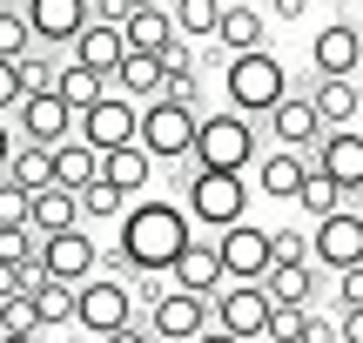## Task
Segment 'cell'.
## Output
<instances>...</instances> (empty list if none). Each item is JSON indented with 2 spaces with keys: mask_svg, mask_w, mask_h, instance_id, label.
I'll use <instances>...</instances> for the list:
<instances>
[{
  "mask_svg": "<svg viewBox=\"0 0 363 343\" xmlns=\"http://www.w3.org/2000/svg\"><path fill=\"white\" fill-rule=\"evenodd\" d=\"M94 269H101V249H94L88 223H81V229H61V236H40V276H54V283H88Z\"/></svg>",
  "mask_w": 363,
  "mask_h": 343,
  "instance_id": "12",
  "label": "cell"
},
{
  "mask_svg": "<svg viewBox=\"0 0 363 343\" xmlns=\"http://www.w3.org/2000/svg\"><path fill=\"white\" fill-rule=\"evenodd\" d=\"M21 13H27V34L40 47H67L88 27V0H21Z\"/></svg>",
  "mask_w": 363,
  "mask_h": 343,
  "instance_id": "17",
  "label": "cell"
},
{
  "mask_svg": "<svg viewBox=\"0 0 363 343\" xmlns=\"http://www.w3.org/2000/svg\"><path fill=\"white\" fill-rule=\"evenodd\" d=\"M175 40V13L169 7H128L121 13V47L128 54H162Z\"/></svg>",
  "mask_w": 363,
  "mask_h": 343,
  "instance_id": "21",
  "label": "cell"
},
{
  "mask_svg": "<svg viewBox=\"0 0 363 343\" xmlns=\"http://www.w3.org/2000/svg\"><path fill=\"white\" fill-rule=\"evenodd\" d=\"M262 121H269L276 148H296V155H310V148L323 142V115H316V108H310V94H296V88H289V94H283V101H276Z\"/></svg>",
  "mask_w": 363,
  "mask_h": 343,
  "instance_id": "15",
  "label": "cell"
},
{
  "mask_svg": "<svg viewBox=\"0 0 363 343\" xmlns=\"http://www.w3.org/2000/svg\"><path fill=\"white\" fill-rule=\"evenodd\" d=\"M262 290H269L276 310H310L316 303V263H269Z\"/></svg>",
  "mask_w": 363,
  "mask_h": 343,
  "instance_id": "26",
  "label": "cell"
},
{
  "mask_svg": "<svg viewBox=\"0 0 363 343\" xmlns=\"http://www.w3.org/2000/svg\"><path fill=\"white\" fill-rule=\"evenodd\" d=\"M296 343H337V317H316V310H303V337Z\"/></svg>",
  "mask_w": 363,
  "mask_h": 343,
  "instance_id": "43",
  "label": "cell"
},
{
  "mask_svg": "<svg viewBox=\"0 0 363 343\" xmlns=\"http://www.w3.org/2000/svg\"><path fill=\"white\" fill-rule=\"evenodd\" d=\"M148 343H175V337H148Z\"/></svg>",
  "mask_w": 363,
  "mask_h": 343,
  "instance_id": "55",
  "label": "cell"
},
{
  "mask_svg": "<svg viewBox=\"0 0 363 343\" xmlns=\"http://www.w3.org/2000/svg\"><path fill=\"white\" fill-rule=\"evenodd\" d=\"M216 256H222V276H229V283H262L269 263H276V256H269V229L249 223V215L229 223V229H216Z\"/></svg>",
  "mask_w": 363,
  "mask_h": 343,
  "instance_id": "8",
  "label": "cell"
},
{
  "mask_svg": "<svg viewBox=\"0 0 363 343\" xmlns=\"http://www.w3.org/2000/svg\"><path fill=\"white\" fill-rule=\"evenodd\" d=\"M74 323L88 337H108V330H121V323H135L128 276H88V283H74Z\"/></svg>",
  "mask_w": 363,
  "mask_h": 343,
  "instance_id": "7",
  "label": "cell"
},
{
  "mask_svg": "<svg viewBox=\"0 0 363 343\" xmlns=\"http://www.w3.org/2000/svg\"><path fill=\"white\" fill-rule=\"evenodd\" d=\"M208 317H216V330H229L235 343H256V337H269L276 303H269L262 283H222V290L208 296Z\"/></svg>",
  "mask_w": 363,
  "mask_h": 343,
  "instance_id": "6",
  "label": "cell"
},
{
  "mask_svg": "<svg viewBox=\"0 0 363 343\" xmlns=\"http://www.w3.org/2000/svg\"><path fill=\"white\" fill-rule=\"evenodd\" d=\"M222 88H229V108L235 115H269L276 101L289 94V67H283V54H269V47H249V54H229V67H222Z\"/></svg>",
  "mask_w": 363,
  "mask_h": 343,
  "instance_id": "3",
  "label": "cell"
},
{
  "mask_svg": "<svg viewBox=\"0 0 363 343\" xmlns=\"http://www.w3.org/2000/svg\"><path fill=\"white\" fill-rule=\"evenodd\" d=\"M121 7H169V0H121Z\"/></svg>",
  "mask_w": 363,
  "mask_h": 343,
  "instance_id": "52",
  "label": "cell"
},
{
  "mask_svg": "<svg viewBox=\"0 0 363 343\" xmlns=\"http://www.w3.org/2000/svg\"><path fill=\"white\" fill-rule=\"evenodd\" d=\"M101 343H148V330H142V323H121V330H108Z\"/></svg>",
  "mask_w": 363,
  "mask_h": 343,
  "instance_id": "47",
  "label": "cell"
},
{
  "mask_svg": "<svg viewBox=\"0 0 363 343\" xmlns=\"http://www.w3.org/2000/svg\"><path fill=\"white\" fill-rule=\"evenodd\" d=\"M357 88H363V61H357Z\"/></svg>",
  "mask_w": 363,
  "mask_h": 343,
  "instance_id": "57",
  "label": "cell"
},
{
  "mask_svg": "<svg viewBox=\"0 0 363 343\" xmlns=\"http://www.w3.org/2000/svg\"><path fill=\"white\" fill-rule=\"evenodd\" d=\"M162 81H169V74H162V54H121L115 74H108V88L128 94V101L142 108V101H155V94H162Z\"/></svg>",
  "mask_w": 363,
  "mask_h": 343,
  "instance_id": "24",
  "label": "cell"
},
{
  "mask_svg": "<svg viewBox=\"0 0 363 343\" xmlns=\"http://www.w3.org/2000/svg\"><path fill=\"white\" fill-rule=\"evenodd\" d=\"M208 296H189V290H162V303L148 310V337H175V343H195L208 330Z\"/></svg>",
  "mask_w": 363,
  "mask_h": 343,
  "instance_id": "14",
  "label": "cell"
},
{
  "mask_svg": "<svg viewBox=\"0 0 363 343\" xmlns=\"http://www.w3.org/2000/svg\"><path fill=\"white\" fill-rule=\"evenodd\" d=\"M310 108L323 115V128H357V115H363V88H357V74H316Z\"/></svg>",
  "mask_w": 363,
  "mask_h": 343,
  "instance_id": "20",
  "label": "cell"
},
{
  "mask_svg": "<svg viewBox=\"0 0 363 343\" xmlns=\"http://www.w3.org/2000/svg\"><path fill=\"white\" fill-rule=\"evenodd\" d=\"M195 121H202V108L155 94V101H142V128H135V142H142L155 162H189V148H195Z\"/></svg>",
  "mask_w": 363,
  "mask_h": 343,
  "instance_id": "5",
  "label": "cell"
},
{
  "mask_svg": "<svg viewBox=\"0 0 363 343\" xmlns=\"http://www.w3.org/2000/svg\"><path fill=\"white\" fill-rule=\"evenodd\" d=\"M7 182H21L27 196H34V189H48V182H54V148L13 142V155H7Z\"/></svg>",
  "mask_w": 363,
  "mask_h": 343,
  "instance_id": "31",
  "label": "cell"
},
{
  "mask_svg": "<svg viewBox=\"0 0 363 343\" xmlns=\"http://www.w3.org/2000/svg\"><path fill=\"white\" fill-rule=\"evenodd\" d=\"M74 135V108L61 94H21L13 108V142H34V148H61Z\"/></svg>",
  "mask_w": 363,
  "mask_h": 343,
  "instance_id": "10",
  "label": "cell"
},
{
  "mask_svg": "<svg viewBox=\"0 0 363 343\" xmlns=\"http://www.w3.org/2000/svg\"><path fill=\"white\" fill-rule=\"evenodd\" d=\"M7 330H40L34 323V296H7Z\"/></svg>",
  "mask_w": 363,
  "mask_h": 343,
  "instance_id": "45",
  "label": "cell"
},
{
  "mask_svg": "<svg viewBox=\"0 0 363 343\" xmlns=\"http://www.w3.org/2000/svg\"><path fill=\"white\" fill-rule=\"evenodd\" d=\"M0 7H21V0H0Z\"/></svg>",
  "mask_w": 363,
  "mask_h": 343,
  "instance_id": "58",
  "label": "cell"
},
{
  "mask_svg": "<svg viewBox=\"0 0 363 343\" xmlns=\"http://www.w3.org/2000/svg\"><path fill=\"white\" fill-rule=\"evenodd\" d=\"M27 202H34V196H27L21 182L0 175V229H21V223H27Z\"/></svg>",
  "mask_w": 363,
  "mask_h": 343,
  "instance_id": "39",
  "label": "cell"
},
{
  "mask_svg": "<svg viewBox=\"0 0 363 343\" xmlns=\"http://www.w3.org/2000/svg\"><path fill=\"white\" fill-rule=\"evenodd\" d=\"M0 343H40V330H0Z\"/></svg>",
  "mask_w": 363,
  "mask_h": 343,
  "instance_id": "50",
  "label": "cell"
},
{
  "mask_svg": "<svg viewBox=\"0 0 363 343\" xmlns=\"http://www.w3.org/2000/svg\"><path fill=\"white\" fill-rule=\"evenodd\" d=\"M88 182H101V155H94L81 135H67V142L54 148V189H74V196H81Z\"/></svg>",
  "mask_w": 363,
  "mask_h": 343,
  "instance_id": "28",
  "label": "cell"
},
{
  "mask_svg": "<svg viewBox=\"0 0 363 343\" xmlns=\"http://www.w3.org/2000/svg\"><path fill=\"white\" fill-rule=\"evenodd\" d=\"M101 182H115L121 196H142V189L155 182V155H148L142 142H128V148H108V155H101Z\"/></svg>",
  "mask_w": 363,
  "mask_h": 343,
  "instance_id": "27",
  "label": "cell"
},
{
  "mask_svg": "<svg viewBox=\"0 0 363 343\" xmlns=\"http://www.w3.org/2000/svg\"><path fill=\"white\" fill-rule=\"evenodd\" d=\"M357 27H363V0H357Z\"/></svg>",
  "mask_w": 363,
  "mask_h": 343,
  "instance_id": "56",
  "label": "cell"
},
{
  "mask_svg": "<svg viewBox=\"0 0 363 343\" xmlns=\"http://www.w3.org/2000/svg\"><path fill=\"white\" fill-rule=\"evenodd\" d=\"M7 155H13V121L0 115V175H7Z\"/></svg>",
  "mask_w": 363,
  "mask_h": 343,
  "instance_id": "49",
  "label": "cell"
},
{
  "mask_svg": "<svg viewBox=\"0 0 363 343\" xmlns=\"http://www.w3.org/2000/svg\"><path fill=\"white\" fill-rule=\"evenodd\" d=\"M121 27H108V21H88L74 40H67V61H81V67H94V74H115V61H121Z\"/></svg>",
  "mask_w": 363,
  "mask_h": 343,
  "instance_id": "22",
  "label": "cell"
},
{
  "mask_svg": "<svg viewBox=\"0 0 363 343\" xmlns=\"http://www.w3.org/2000/svg\"><path fill=\"white\" fill-rule=\"evenodd\" d=\"M0 263H27V269H40V229H0Z\"/></svg>",
  "mask_w": 363,
  "mask_h": 343,
  "instance_id": "36",
  "label": "cell"
},
{
  "mask_svg": "<svg viewBox=\"0 0 363 343\" xmlns=\"http://www.w3.org/2000/svg\"><path fill=\"white\" fill-rule=\"evenodd\" d=\"M337 303L343 310H363V263L357 269H337Z\"/></svg>",
  "mask_w": 363,
  "mask_h": 343,
  "instance_id": "42",
  "label": "cell"
},
{
  "mask_svg": "<svg viewBox=\"0 0 363 343\" xmlns=\"http://www.w3.org/2000/svg\"><path fill=\"white\" fill-rule=\"evenodd\" d=\"M269 337L276 343H296L303 337V310H276V317H269Z\"/></svg>",
  "mask_w": 363,
  "mask_h": 343,
  "instance_id": "44",
  "label": "cell"
},
{
  "mask_svg": "<svg viewBox=\"0 0 363 343\" xmlns=\"http://www.w3.org/2000/svg\"><path fill=\"white\" fill-rule=\"evenodd\" d=\"M256 343H276V337H256Z\"/></svg>",
  "mask_w": 363,
  "mask_h": 343,
  "instance_id": "59",
  "label": "cell"
},
{
  "mask_svg": "<svg viewBox=\"0 0 363 343\" xmlns=\"http://www.w3.org/2000/svg\"><path fill=\"white\" fill-rule=\"evenodd\" d=\"M216 47L222 54H249V47H269V13L249 7V0H222V21H216Z\"/></svg>",
  "mask_w": 363,
  "mask_h": 343,
  "instance_id": "18",
  "label": "cell"
},
{
  "mask_svg": "<svg viewBox=\"0 0 363 343\" xmlns=\"http://www.w3.org/2000/svg\"><path fill=\"white\" fill-rule=\"evenodd\" d=\"M310 162L343 196H363V128H323V142L310 148Z\"/></svg>",
  "mask_w": 363,
  "mask_h": 343,
  "instance_id": "13",
  "label": "cell"
},
{
  "mask_svg": "<svg viewBox=\"0 0 363 343\" xmlns=\"http://www.w3.org/2000/svg\"><path fill=\"white\" fill-rule=\"evenodd\" d=\"M310 263H323V269H357L363 263V215L357 209H330L310 229Z\"/></svg>",
  "mask_w": 363,
  "mask_h": 343,
  "instance_id": "11",
  "label": "cell"
},
{
  "mask_svg": "<svg viewBox=\"0 0 363 343\" xmlns=\"http://www.w3.org/2000/svg\"><path fill=\"white\" fill-rule=\"evenodd\" d=\"M182 209H189L195 229H229L249 215V182L242 175H222V169H195L182 175Z\"/></svg>",
  "mask_w": 363,
  "mask_h": 343,
  "instance_id": "4",
  "label": "cell"
},
{
  "mask_svg": "<svg viewBox=\"0 0 363 343\" xmlns=\"http://www.w3.org/2000/svg\"><path fill=\"white\" fill-rule=\"evenodd\" d=\"M195 169H222V175H249L262 162V135L249 115H235V108H216V115L195 121V148H189Z\"/></svg>",
  "mask_w": 363,
  "mask_h": 343,
  "instance_id": "2",
  "label": "cell"
},
{
  "mask_svg": "<svg viewBox=\"0 0 363 343\" xmlns=\"http://www.w3.org/2000/svg\"><path fill=\"white\" fill-rule=\"evenodd\" d=\"M34 276H40V269H27V263H0V296H27Z\"/></svg>",
  "mask_w": 363,
  "mask_h": 343,
  "instance_id": "41",
  "label": "cell"
},
{
  "mask_svg": "<svg viewBox=\"0 0 363 343\" xmlns=\"http://www.w3.org/2000/svg\"><path fill=\"white\" fill-rule=\"evenodd\" d=\"M222 256H216V242H189V249L169 263V290H189V296H216L222 290Z\"/></svg>",
  "mask_w": 363,
  "mask_h": 343,
  "instance_id": "19",
  "label": "cell"
},
{
  "mask_svg": "<svg viewBox=\"0 0 363 343\" xmlns=\"http://www.w3.org/2000/svg\"><path fill=\"white\" fill-rule=\"evenodd\" d=\"M27 229H40V236H61V229H81V196L74 189H34V202H27Z\"/></svg>",
  "mask_w": 363,
  "mask_h": 343,
  "instance_id": "23",
  "label": "cell"
},
{
  "mask_svg": "<svg viewBox=\"0 0 363 343\" xmlns=\"http://www.w3.org/2000/svg\"><path fill=\"white\" fill-rule=\"evenodd\" d=\"M269 256H276V263H310V236H303L296 223H289V229H269Z\"/></svg>",
  "mask_w": 363,
  "mask_h": 343,
  "instance_id": "38",
  "label": "cell"
},
{
  "mask_svg": "<svg viewBox=\"0 0 363 343\" xmlns=\"http://www.w3.org/2000/svg\"><path fill=\"white\" fill-rule=\"evenodd\" d=\"M195 343H235V337H229V330H216V323H208V330L195 337Z\"/></svg>",
  "mask_w": 363,
  "mask_h": 343,
  "instance_id": "51",
  "label": "cell"
},
{
  "mask_svg": "<svg viewBox=\"0 0 363 343\" xmlns=\"http://www.w3.org/2000/svg\"><path fill=\"white\" fill-rule=\"evenodd\" d=\"M21 61H0V115H13V108H21Z\"/></svg>",
  "mask_w": 363,
  "mask_h": 343,
  "instance_id": "40",
  "label": "cell"
},
{
  "mask_svg": "<svg viewBox=\"0 0 363 343\" xmlns=\"http://www.w3.org/2000/svg\"><path fill=\"white\" fill-rule=\"evenodd\" d=\"M303 7H310V0H276L269 13H276V21H303Z\"/></svg>",
  "mask_w": 363,
  "mask_h": 343,
  "instance_id": "48",
  "label": "cell"
},
{
  "mask_svg": "<svg viewBox=\"0 0 363 343\" xmlns=\"http://www.w3.org/2000/svg\"><path fill=\"white\" fill-rule=\"evenodd\" d=\"M249 7H276V0H249Z\"/></svg>",
  "mask_w": 363,
  "mask_h": 343,
  "instance_id": "54",
  "label": "cell"
},
{
  "mask_svg": "<svg viewBox=\"0 0 363 343\" xmlns=\"http://www.w3.org/2000/svg\"><path fill=\"white\" fill-rule=\"evenodd\" d=\"M0 330H7V296H0Z\"/></svg>",
  "mask_w": 363,
  "mask_h": 343,
  "instance_id": "53",
  "label": "cell"
},
{
  "mask_svg": "<svg viewBox=\"0 0 363 343\" xmlns=\"http://www.w3.org/2000/svg\"><path fill=\"white\" fill-rule=\"evenodd\" d=\"M54 94H61L74 115H88V108L108 94V74H94V67H81V61H61V74H54Z\"/></svg>",
  "mask_w": 363,
  "mask_h": 343,
  "instance_id": "29",
  "label": "cell"
},
{
  "mask_svg": "<svg viewBox=\"0 0 363 343\" xmlns=\"http://www.w3.org/2000/svg\"><path fill=\"white\" fill-rule=\"evenodd\" d=\"M21 54H34L27 13H21V7H0V61H21Z\"/></svg>",
  "mask_w": 363,
  "mask_h": 343,
  "instance_id": "35",
  "label": "cell"
},
{
  "mask_svg": "<svg viewBox=\"0 0 363 343\" xmlns=\"http://www.w3.org/2000/svg\"><path fill=\"white\" fill-rule=\"evenodd\" d=\"M121 209H128V196H121L115 182H88L81 189V223H108V215L121 223Z\"/></svg>",
  "mask_w": 363,
  "mask_h": 343,
  "instance_id": "34",
  "label": "cell"
},
{
  "mask_svg": "<svg viewBox=\"0 0 363 343\" xmlns=\"http://www.w3.org/2000/svg\"><path fill=\"white\" fill-rule=\"evenodd\" d=\"M363 61V27L357 21H323L310 34V67L316 74H357Z\"/></svg>",
  "mask_w": 363,
  "mask_h": 343,
  "instance_id": "16",
  "label": "cell"
},
{
  "mask_svg": "<svg viewBox=\"0 0 363 343\" xmlns=\"http://www.w3.org/2000/svg\"><path fill=\"white\" fill-rule=\"evenodd\" d=\"M34 323L40 330H61V323H74V283H54V276H34Z\"/></svg>",
  "mask_w": 363,
  "mask_h": 343,
  "instance_id": "30",
  "label": "cell"
},
{
  "mask_svg": "<svg viewBox=\"0 0 363 343\" xmlns=\"http://www.w3.org/2000/svg\"><path fill=\"white\" fill-rule=\"evenodd\" d=\"M54 74H61L54 54H21V88L27 94H54Z\"/></svg>",
  "mask_w": 363,
  "mask_h": 343,
  "instance_id": "37",
  "label": "cell"
},
{
  "mask_svg": "<svg viewBox=\"0 0 363 343\" xmlns=\"http://www.w3.org/2000/svg\"><path fill=\"white\" fill-rule=\"evenodd\" d=\"M175 34L182 40H216V21H222V0H175Z\"/></svg>",
  "mask_w": 363,
  "mask_h": 343,
  "instance_id": "33",
  "label": "cell"
},
{
  "mask_svg": "<svg viewBox=\"0 0 363 343\" xmlns=\"http://www.w3.org/2000/svg\"><path fill=\"white\" fill-rule=\"evenodd\" d=\"M296 209L310 215V223H323L330 209H343V189L330 182V175L316 169V162H310V175H303V189H296Z\"/></svg>",
  "mask_w": 363,
  "mask_h": 343,
  "instance_id": "32",
  "label": "cell"
},
{
  "mask_svg": "<svg viewBox=\"0 0 363 343\" xmlns=\"http://www.w3.org/2000/svg\"><path fill=\"white\" fill-rule=\"evenodd\" d=\"M303 175H310V155H296V148H276V155L256 162V189H262L269 202H296Z\"/></svg>",
  "mask_w": 363,
  "mask_h": 343,
  "instance_id": "25",
  "label": "cell"
},
{
  "mask_svg": "<svg viewBox=\"0 0 363 343\" xmlns=\"http://www.w3.org/2000/svg\"><path fill=\"white\" fill-rule=\"evenodd\" d=\"M135 128H142V108H135L128 94H115V88H108L101 101L88 108V115H74V135L94 148V155H108V148H128Z\"/></svg>",
  "mask_w": 363,
  "mask_h": 343,
  "instance_id": "9",
  "label": "cell"
},
{
  "mask_svg": "<svg viewBox=\"0 0 363 343\" xmlns=\"http://www.w3.org/2000/svg\"><path fill=\"white\" fill-rule=\"evenodd\" d=\"M195 242L189 209L169 196H142L121 209V242H115V276H169V263Z\"/></svg>",
  "mask_w": 363,
  "mask_h": 343,
  "instance_id": "1",
  "label": "cell"
},
{
  "mask_svg": "<svg viewBox=\"0 0 363 343\" xmlns=\"http://www.w3.org/2000/svg\"><path fill=\"white\" fill-rule=\"evenodd\" d=\"M337 343H363V310H337Z\"/></svg>",
  "mask_w": 363,
  "mask_h": 343,
  "instance_id": "46",
  "label": "cell"
}]
</instances>
